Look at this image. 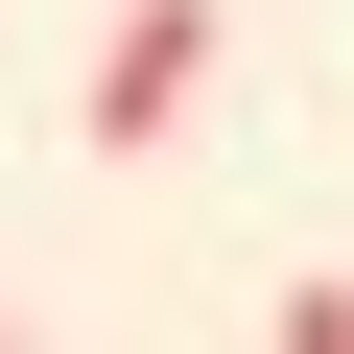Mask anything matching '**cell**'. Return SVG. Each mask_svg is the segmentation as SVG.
<instances>
[{"label":"cell","mask_w":354,"mask_h":354,"mask_svg":"<svg viewBox=\"0 0 354 354\" xmlns=\"http://www.w3.org/2000/svg\"><path fill=\"white\" fill-rule=\"evenodd\" d=\"M189 95H213V0H118V24H95V95H71V118L142 165L165 118H189Z\"/></svg>","instance_id":"obj_1"},{"label":"cell","mask_w":354,"mask_h":354,"mask_svg":"<svg viewBox=\"0 0 354 354\" xmlns=\"http://www.w3.org/2000/svg\"><path fill=\"white\" fill-rule=\"evenodd\" d=\"M283 354H354V283H307V307H283Z\"/></svg>","instance_id":"obj_2"},{"label":"cell","mask_w":354,"mask_h":354,"mask_svg":"<svg viewBox=\"0 0 354 354\" xmlns=\"http://www.w3.org/2000/svg\"><path fill=\"white\" fill-rule=\"evenodd\" d=\"M0 354H24V307H0Z\"/></svg>","instance_id":"obj_3"}]
</instances>
